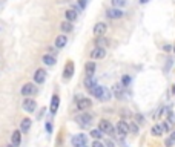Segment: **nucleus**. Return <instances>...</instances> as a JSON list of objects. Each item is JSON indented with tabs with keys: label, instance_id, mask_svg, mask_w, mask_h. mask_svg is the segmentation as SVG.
<instances>
[{
	"label": "nucleus",
	"instance_id": "obj_12",
	"mask_svg": "<svg viewBox=\"0 0 175 147\" xmlns=\"http://www.w3.org/2000/svg\"><path fill=\"white\" fill-rule=\"evenodd\" d=\"M34 92H35V86L32 84V83H26L23 88H22V95H25V97L34 94Z\"/></svg>",
	"mask_w": 175,
	"mask_h": 147
},
{
	"label": "nucleus",
	"instance_id": "obj_2",
	"mask_svg": "<svg viewBox=\"0 0 175 147\" xmlns=\"http://www.w3.org/2000/svg\"><path fill=\"white\" fill-rule=\"evenodd\" d=\"M117 132H118V137H126V135L129 133V123H126V121H118L117 123Z\"/></svg>",
	"mask_w": 175,
	"mask_h": 147
},
{
	"label": "nucleus",
	"instance_id": "obj_35",
	"mask_svg": "<svg viewBox=\"0 0 175 147\" xmlns=\"http://www.w3.org/2000/svg\"><path fill=\"white\" fill-rule=\"evenodd\" d=\"M129 81H131L129 77H123V83H124V84H129Z\"/></svg>",
	"mask_w": 175,
	"mask_h": 147
},
{
	"label": "nucleus",
	"instance_id": "obj_31",
	"mask_svg": "<svg viewBox=\"0 0 175 147\" xmlns=\"http://www.w3.org/2000/svg\"><path fill=\"white\" fill-rule=\"evenodd\" d=\"M135 119H137V123H138V124H144V118H143V115H135Z\"/></svg>",
	"mask_w": 175,
	"mask_h": 147
},
{
	"label": "nucleus",
	"instance_id": "obj_1",
	"mask_svg": "<svg viewBox=\"0 0 175 147\" xmlns=\"http://www.w3.org/2000/svg\"><path fill=\"white\" fill-rule=\"evenodd\" d=\"M98 126H100V129H101L103 133H108V135H111V137H112V135H115V130H114L112 124L109 123V121H106V119H101Z\"/></svg>",
	"mask_w": 175,
	"mask_h": 147
},
{
	"label": "nucleus",
	"instance_id": "obj_5",
	"mask_svg": "<svg viewBox=\"0 0 175 147\" xmlns=\"http://www.w3.org/2000/svg\"><path fill=\"white\" fill-rule=\"evenodd\" d=\"M92 106V101L89 100V98H77V109L78 110H88Z\"/></svg>",
	"mask_w": 175,
	"mask_h": 147
},
{
	"label": "nucleus",
	"instance_id": "obj_27",
	"mask_svg": "<svg viewBox=\"0 0 175 147\" xmlns=\"http://www.w3.org/2000/svg\"><path fill=\"white\" fill-rule=\"evenodd\" d=\"M100 100H101V101H108V100H111V90L105 88V90H103V95H101Z\"/></svg>",
	"mask_w": 175,
	"mask_h": 147
},
{
	"label": "nucleus",
	"instance_id": "obj_20",
	"mask_svg": "<svg viewBox=\"0 0 175 147\" xmlns=\"http://www.w3.org/2000/svg\"><path fill=\"white\" fill-rule=\"evenodd\" d=\"M43 63L48 64V66H54L56 64V57L54 55H49V54H46V55H43Z\"/></svg>",
	"mask_w": 175,
	"mask_h": 147
},
{
	"label": "nucleus",
	"instance_id": "obj_16",
	"mask_svg": "<svg viewBox=\"0 0 175 147\" xmlns=\"http://www.w3.org/2000/svg\"><path fill=\"white\" fill-rule=\"evenodd\" d=\"M151 132H152V135H154V137H161V135L165 133V129H163V124H161V123L155 124V126L151 129Z\"/></svg>",
	"mask_w": 175,
	"mask_h": 147
},
{
	"label": "nucleus",
	"instance_id": "obj_18",
	"mask_svg": "<svg viewBox=\"0 0 175 147\" xmlns=\"http://www.w3.org/2000/svg\"><path fill=\"white\" fill-rule=\"evenodd\" d=\"M66 41H68V37L66 35H58L57 39H56V48L57 49H62V48H65V45H66Z\"/></svg>",
	"mask_w": 175,
	"mask_h": 147
},
{
	"label": "nucleus",
	"instance_id": "obj_29",
	"mask_svg": "<svg viewBox=\"0 0 175 147\" xmlns=\"http://www.w3.org/2000/svg\"><path fill=\"white\" fill-rule=\"evenodd\" d=\"M112 5H114V8H122L126 5V0H111Z\"/></svg>",
	"mask_w": 175,
	"mask_h": 147
},
{
	"label": "nucleus",
	"instance_id": "obj_37",
	"mask_svg": "<svg viewBox=\"0 0 175 147\" xmlns=\"http://www.w3.org/2000/svg\"><path fill=\"white\" fill-rule=\"evenodd\" d=\"M46 129H48V132H52V126L49 123H46Z\"/></svg>",
	"mask_w": 175,
	"mask_h": 147
},
{
	"label": "nucleus",
	"instance_id": "obj_11",
	"mask_svg": "<svg viewBox=\"0 0 175 147\" xmlns=\"http://www.w3.org/2000/svg\"><path fill=\"white\" fill-rule=\"evenodd\" d=\"M46 78V72H45V69H37L35 70V74H34V81L37 84H42L43 81H45Z\"/></svg>",
	"mask_w": 175,
	"mask_h": 147
},
{
	"label": "nucleus",
	"instance_id": "obj_15",
	"mask_svg": "<svg viewBox=\"0 0 175 147\" xmlns=\"http://www.w3.org/2000/svg\"><path fill=\"white\" fill-rule=\"evenodd\" d=\"M103 90H105V88H103V86H98V84H95L92 89H89V92H91V94L94 95L95 98H98V100L101 98V95H103Z\"/></svg>",
	"mask_w": 175,
	"mask_h": 147
},
{
	"label": "nucleus",
	"instance_id": "obj_8",
	"mask_svg": "<svg viewBox=\"0 0 175 147\" xmlns=\"http://www.w3.org/2000/svg\"><path fill=\"white\" fill-rule=\"evenodd\" d=\"M86 141H88V137L83 133H80V135H75V137L71 139V143H72L74 147H78V146H85Z\"/></svg>",
	"mask_w": 175,
	"mask_h": 147
},
{
	"label": "nucleus",
	"instance_id": "obj_24",
	"mask_svg": "<svg viewBox=\"0 0 175 147\" xmlns=\"http://www.w3.org/2000/svg\"><path fill=\"white\" fill-rule=\"evenodd\" d=\"M101 133H103V132H101V129H100V127H98V129H92V130H91V137L94 138V139H100V138H101Z\"/></svg>",
	"mask_w": 175,
	"mask_h": 147
},
{
	"label": "nucleus",
	"instance_id": "obj_34",
	"mask_svg": "<svg viewBox=\"0 0 175 147\" xmlns=\"http://www.w3.org/2000/svg\"><path fill=\"white\" fill-rule=\"evenodd\" d=\"M78 5H80V8H85L86 6V0H78Z\"/></svg>",
	"mask_w": 175,
	"mask_h": 147
},
{
	"label": "nucleus",
	"instance_id": "obj_7",
	"mask_svg": "<svg viewBox=\"0 0 175 147\" xmlns=\"http://www.w3.org/2000/svg\"><path fill=\"white\" fill-rule=\"evenodd\" d=\"M123 14H124V12H123L120 8H111V9L106 11V15H108L109 19H114V20H115V19H122Z\"/></svg>",
	"mask_w": 175,
	"mask_h": 147
},
{
	"label": "nucleus",
	"instance_id": "obj_3",
	"mask_svg": "<svg viewBox=\"0 0 175 147\" xmlns=\"http://www.w3.org/2000/svg\"><path fill=\"white\" fill-rule=\"evenodd\" d=\"M105 55H106V49H105V48L95 46V48L91 51V58H92V60H100V58H105Z\"/></svg>",
	"mask_w": 175,
	"mask_h": 147
},
{
	"label": "nucleus",
	"instance_id": "obj_39",
	"mask_svg": "<svg viewBox=\"0 0 175 147\" xmlns=\"http://www.w3.org/2000/svg\"><path fill=\"white\" fill-rule=\"evenodd\" d=\"M78 147H86V144H85V146H78Z\"/></svg>",
	"mask_w": 175,
	"mask_h": 147
},
{
	"label": "nucleus",
	"instance_id": "obj_23",
	"mask_svg": "<svg viewBox=\"0 0 175 147\" xmlns=\"http://www.w3.org/2000/svg\"><path fill=\"white\" fill-rule=\"evenodd\" d=\"M166 147H172L175 144V132H171V135H169V138L165 141Z\"/></svg>",
	"mask_w": 175,
	"mask_h": 147
},
{
	"label": "nucleus",
	"instance_id": "obj_4",
	"mask_svg": "<svg viewBox=\"0 0 175 147\" xmlns=\"http://www.w3.org/2000/svg\"><path fill=\"white\" fill-rule=\"evenodd\" d=\"M75 123H78L80 126H89L92 123V117L88 115V113H80V115L75 117Z\"/></svg>",
	"mask_w": 175,
	"mask_h": 147
},
{
	"label": "nucleus",
	"instance_id": "obj_38",
	"mask_svg": "<svg viewBox=\"0 0 175 147\" xmlns=\"http://www.w3.org/2000/svg\"><path fill=\"white\" fill-rule=\"evenodd\" d=\"M147 2H149V0H140V3H141V5H144V3H147Z\"/></svg>",
	"mask_w": 175,
	"mask_h": 147
},
{
	"label": "nucleus",
	"instance_id": "obj_21",
	"mask_svg": "<svg viewBox=\"0 0 175 147\" xmlns=\"http://www.w3.org/2000/svg\"><path fill=\"white\" fill-rule=\"evenodd\" d=\"M65 15H66V20L74 21L75 19H77V11H75L74 8H71V9H68L66 12H65Z\"/></svg>",
	"mask_w": 175,
	"mask_h": 147
},
{
	"label": "nucleus",
	"instance_id": "obj_17",
	"mask_svg": "<svg viewBox=\"0 0 175 147\" xmlns=\"http://www.w3.org/2000/svg\"><path fill=\"white\" fill-rule=\"evenodd\" d=\"M85 69H86V75H88V77H92V75L95 74V69H97L95 61H89V63H86Z\"/></svg>",
	"mask_w": 175,
	"mask_h": 147
},
{
	"label": "nucleus",
	"instance_id": "obj_9",
	"mask_svg": "<svg viewBox=\"0 0 175 147\" xmlns=\"http://www.w3.org/2000/svg\"><path fill=\"white\" fill-rule=\"evenodd\" d=\"M72 75H74V63L72 61H68L66 64H65V69H63V78L65 80H69Z\"/></svg>",
	"mask_w": 175,
	"mask_h": 147
},
{
	"label": "nucleus",
	"instance_id": "obj_10",
	"mask_svg": "<svg viewBox=\"0 0 175 147\" xmlns=\"http://www.w3.org/2000/svg\"><path fill=\"white\" fill-rule=\"evenodd\" d=\"M108 29V25L106 23H103V21H100V23H97L94 26V34L97 37H101V35H105V32Z\"/></svg>",
	"mask_w": 175,
	"mask_h": 147
},
{
	"label": "nucleus",
	"instance_id": "obj_6",
	"mask_svg": "<svg viewBox=\"0 0 175 147\" xmlns=\"http://www.w3.org/2000/svg\"><path fill=\"white\" fill-rule=\"evenodd\" d=\"M23 109L26 112H34L35 109H37V103L34 98H25V101H23Z\"/></svg>",
	"mask_w": 175,
	"mask_h": 147
},
{
	"label": "nucleus",
	"instance_id": "obj_25",
	"mask_svg": "<svg viewBox=\"0 0 175 147\" xmlns=\"http://www.w3.org/2000/svg\"><path fill=\"white\" fill-rule=\"evenodd\" d=\"M95 84H97V83H95V80L92 78V77H88V78L85 80V86H86L88 89H92Z\"/></svg>",
	"mask_w": 175,
	"mask_h": 147
},
{
	"label": "nucleus",
	"instance_id": "obj_32",
	"mask_svg": "<svg viewBox=\"0 0 175 147\" xmlns=\"http://www.w3.org/2000/svg\"><path fill=\"white\" fill-rule=\"evenodd\" d=\"M92 147H106V146H103L98 139H94V143H92Z\"/></svg>",
	"mask_w": 175,
	"mask_h": 147
},
{
	"label": "nucleus",
	"instance_id": "obj_19",
	"mask_svg": "<svg viewBox=\"0 0 175 147\" xmlns=\"http://www.w3.org/2000/svg\"><path fill=\"white\" fill-rule=\"evenodd\" d=\"M29 127H31V119H29V118H23V119H22V123H20V130H22V133L28 132Z\"/></svg>",
	"mask_w": 175,
	"mask_h": 147
},
{
	"label": "nucleus",
	"instance_id": "obj_22",
	"mask_svg": "<svg viewBox=\"0 0 175 147\" xmlns=\"http://www.w3.org/2000/svg\"><path fill=\"white\" fill-rule=\"evenodd\" d=\"M60 28H62L63 32H71V31H72V21H69V20L63 21V23L60 25Z\"/></svg>",
	"mask_w": 175,
	"mask_h": 147
},
{
	"label": "nucleus",
	"instance_id": "obj_33",
	"mask_svg": "<svg viewBox=\"0 0 175 147\" xmlns=\"http://www.w3.org/2000/svg\"><path fill=\"white\" fill-rule=\"evenodd\" d=\"M172 49H174V48H172L171 45H165V46H163V51H165V52H171Z\"/></svg>",
	"mask_w": 175,
	"mask_h": 147
},
{
	"label": "nucleus",
	"instance_id": "obj_26",
	"mask_svg": "<svg viewBox=\"0 0 175 147\" xmlns=\"http://www.w3.org/2000/svg\"><path fill=\"white\" fill-rule=\"evenodd\" d=\"M95 45H97V46H100V48H106V46H108V40H106V39H103V35H101V37H98V39H97Z\"/></svg>",
	"mask_w": 175,
	"mask_h": 147
},
{
	"label": "nucleus",
	"instance_id": "obj_14",
	"mask_svg": "<svg viewBox=\"0 0 175 147\" xmlns=\"http://www.w3.org/2000/svg\"><path fill=\"white\" fill-rule=\"evenodd\" d=\"M11 141H12V146L14 147H19L20 143H22V130H15L11 137Z\"/></svg>",
	"mask_w": 175,
	"mask_h": 147
},
{
	"label": "nucleus",
	"instance_id": "obj_13",
	"mask_svg": "<svg viewBox=\"0 0 175 147\" xmlns=\"http://www.w3.org/2000/svg\"><path fill=\"white\" fill-rule=\"evenodd\" d=\"M58 106H60V98H58V95H52V98H51V113H56L57 110H58Z\"/></svg>",
	"mask_w": 175,
	"mask_h": 147
},
{
	"label": "nucleus",
	"instance_id": "obj_28",
	"mask_svg": "<svg viewBox=\"0 0 175 147\" xmlns=\"http://www.w3.org/2000/svg\"><path fill=\"white\" fill-rule=\"evenodd\" d=\"M129 132H132L134 135L138 133V126H137L135 121H131V123H129Z\"/></svg>",
	"mask_w": 175,
	"mask_h": 147
},
{
	"label": "nucleus",
	"instance_id": "obj_40",
	"mask_svg": "<svg viewBox=\"0 0 175 147\" xmlns=\"http://www.w3.org/2000/svg\"><path fill=\"white\" fill-rule=\"evenodd\" d=\"M174 52H175V46H174Z\"/></svg>",
	"mask_w": 175,
	"mask_h": 147
},
{
	"label": "nucleus",
	"instance_id": "obj_30",
	"mask_svg": "<svg viewBox=\"0 0 175 147\" xmlns=\"http://www.w3.org/2000/svg\"><path fill=\"white\" fill-rule=\"evenodd\" d=\"M114 90H115V94H117V97H118V98L123 95V88H122L120 84H115V88H114Z\"/></svg>",
	"mask_w": 175,
	"mask_h": 147
},
{
	"label": "nucleus",
	"instance_id": "obj_36",
	"mask_svg": "<svg viewBox=\"0 0 175 147\" xmlns=\"http://www.w3.org/2000/svg\"><path fill=\"white\" fill-rule=\"evenodd\" d=\"M106 147H114V143H112L111 139H109V141H106Z\"/></svg>",
	"mask_w": 175,
	"mask_h": 147
}]
</instances>
